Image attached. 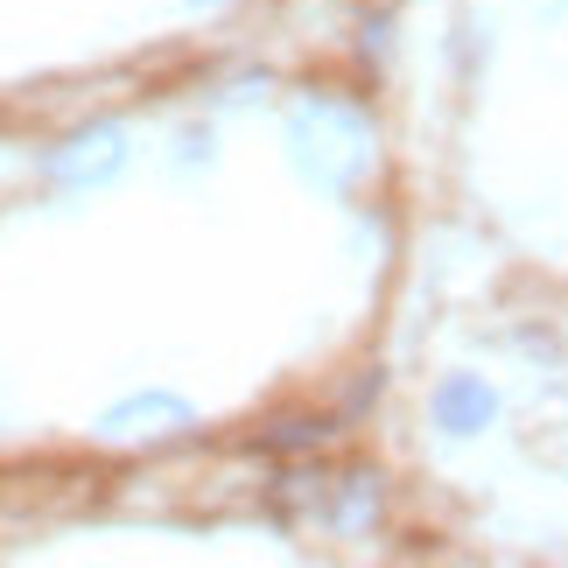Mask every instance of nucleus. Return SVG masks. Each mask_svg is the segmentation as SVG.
Returning <instances> with one entry per match:
<instances>
[{
	"label": "nucleus",
	"instance_id": "obj_1",
	"mask_svg": "<svg viewBox=\"0 0 568 568\" xmlns=\"http://www.w3.org/2000/svg\"><path fill=\"white\" fill-rule=\"evenodd\" d=\"M288 162L302 183L316 190H352L373 162V134H365L358 113H344L331 99H302L288 113Z\"/></svg>",
	"mask_w": 568,
	"mask_h": 568
},
{
	"label": "nucleus",
	"instance_id": "obj_2",
	"mask_svg": "<svg viewBox=\"0 0 568 568\" xmlns=\"http://www.w3.org/2000/svg\"><path fill=\"white\" fill-rule=\"evenodd\" d=\"M196 428V414L183 393H126L99 414V435L105 443H169V435Z\"/></svg>",
	"mask_w": 568,
	"mask_h": 568
},
{
	"label": "nucleus",
	"instance_id": "obj_3",
	"mask_svg": "<svg viewBox=\"0 0 568 568\" xmlns=\"http://www.w3.org/2000/svg\"><path fill=\"white\" fill-rule=\"evenodd\" d=\"M126 169V126H84L50 155V176L71 190H105Z\"/></svg>",
	"mask_w": 568,
	"mask_h": 568
},
{
	"label": "nucleus",
	"instance_id": "obj_4",
	"mask_svg": "<svg viewBox=\"0 0 568 568\" xmlns=\"http://www.w3.org/2000/svg\"><path fill=\"white\" fill-rule=\"evenodd\" d=\"M435 422H443L449 435H485L498 422V393L485 379H470V373H449L443 386H435Z\"/></svg>",
	"mask_w": 568,
	"mask_h": 568
},
{
	"label": "nucleus",
	"instance_id": "obj_5",
	"mask_svg": "<svg viewBox=\"0 0 568 568\" xmlns=\"http://www.w3.org/2000/svg\"><path fill=\"white\" fill-rule=\"evenodd\" d=\"M183 8H190V14H196V8H225V0H183Z\"/></svg>",
	"mask_w": 568,
	"mask_h": 568
}]
</instances>
